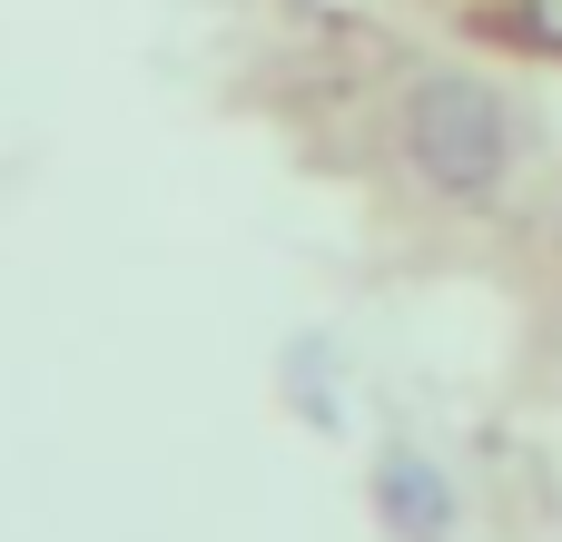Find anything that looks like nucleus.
<instances>
[{"mask_svg": "<svg viewBox=\"0 0 562 542\" xmlns=\"http://www.w3.org/2000/svg\"><path fill=\"white\" fill-rule=\"evenodd\" d=\"M395 148L445 207H494L524 158V118L484 69H415L395 89Z\"/></svg>", "mask_w": 562, "mask_h": 542, "instance_id": "f257e3e1", "label": "nucleus"}, {"mask_svg": "<svg viewBox=\"0 0 562 542\" xmlns=\"http://www.w3.org/2000/svg\"><path fill=\"white\" fill-rule=\"evenodd\" d=\"M286 405H296V415H336V355L306 346V336L286 346Z\"/></svg>", "mask_w": 562, "mask_h": 542, "instance_id": "7ed1b4c3", "label": "nucleus"}, {"mask_svg": "<svg viewBox=\"0 0 562 542\" xmlns=\"http://www.w3.org/2000/svg\"><path fill=\"white\" fill-rule=\"evenodd\" d=\"M375 513H385L395 542H454L464 494H454V474H445L425 444H385V454H375Z\"/></svg>", "mask_w": 562, "mask_h": 542, "instance_id": "f03ea898", "label": "nucleus"}, {"mask_svg": "<svg viewBox=\"0 0 562 542\" xmlns=\"http://www.w3.org/2000/svg\"><path fill=\"white\" fill-rule=\"evenodd\" d=\"M514 30H524V39H543V49H562V0H524V10H514Z\"/></svg>", "mask_w": 562, "mask_h": 542, "instance_id": "20e7f679", "label": "nucleus"}]
</instances>
